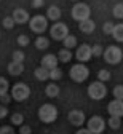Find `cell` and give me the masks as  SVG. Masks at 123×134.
<instances>
[{
    "instance_id": "6da1fadb",
    "label": "cell",
    "mask_w": 123,
    "mask_h": 134,
    "mask_svg": "<svg viewBox=\"0 0 123 134\" xmlns=\"http://www.w3.org/2000/svg\"><path fill=\"white\" fill-rule=\"evenodd\" d=\"M39 118H40L42 123H46V125L55 123L56 118H58V109L53 104H43V105H40V109H39Z\"/></svg>"
},
{
    "instance_id": "7a4b0ae2",
    "label": "cell",
    "mask_w": 123,
    "mask_h": 134,
    "mask_svg": "<svg viewBox=\"0 0 123 134\" xmlns=\"http://www.w3.org/2000/svg\"><path fill=\"white\" fill-rule=\"evenodd\" d=\"M69 75H70V78H72L75 83H83L88 77H90V69H88L85 64L78 62V64H74L72 67H70Z\"/></svg>"
},
{
    "instance_id": "3957f363",
    "label": "cell",
    "mask_w": 123,
    "mask_h": 134,
    "mask_svg": "<svg viewBox=\"0 0 123 134\" xmlns=\"http://www.w3.org/2000/svg\"><path fill=\"white\" fill-rule=\"evenodd\" d=\"M10 94L13 97V100H18V102H23L30 96V88L26 85V83L19 81V83H14L10 90Z\"/></svg>"
},
{
    "instance_id": "277c9868",
    "label": "cell",
    "mask_w": 123,
    "mask_h": 134,
    "mask_svg": "<svg viewBox=\"0 0 123 134\" xmlns=\"http://www.w3.org/2000/svg\"><path fill=\"white\" fill-rule=\"evenodd\" d=\"M72 18L78 23L82 21H86V19H90V16H91V8L90 5H86L83 2H77L74 7H72Z\"/></svg>"
},
{
    "instance_id": "5b68a950",
    "label": "cell",
    "mask_w": 123,
    "mask_h": 134,
    "mask_svg": "<svg viewBox=\"0 0 123 134\" xmlns=\"http://www.w3.org/2000/svg\"><path fill=\"white\" fill-rule=\"evenodd\" d=\"M104 61L107 62V64H112V65H115V64H118L120 61H121V58H123V51L117 46V45H109L107 48L104 49Z\"/></svg>"
},
{
    "instance_id": "8992f818",
    "label": "cell",
    "mask_w": 123,
    "mask_h": 134,
    "mask_svg": "<svg viewBox=\"0 0 123 134\" xmlns=\"http://www.w3.org/2000/svg\"><path fill=\"white\" fill-rule=\"evenodd\" d=\"M88 96L93 100H102L107 96V88H105V85L102 81H93L88 86Z\"/></svg>"
},
{
    "instance_id": "52a82bcc",
    "label": "cell",
    "mask_w": 123,
    "mask_h": 134,
    "mask_svg": "<svg viewBox=\"0 0 123 134\" xmlns=\"http://www.w3.org/2000/svg\"><path fill=\"white\" fill-rule=\"evenodd\" d=\"M69 35V27H67V24H64V23H55L51 27H50V37L53 38V40H56V42H64L66 40V37Z\"/></svg>"
},
{
    "instance_id": "ba28073f",
    "label": "cell",
    "mask_w": 123,
    "mask_h": 134,
    "mask_svg": "<svg viewBox=\"0 0 123 134\" xmlns=\"http://www.w3.org/2000/svg\"><path fill=\"white\" fill-rule=\"evenodd\" d=\"M86 129L91 134H102L105 129V120L99 115H93L91 118H88L86 121Z\"/></svg>"
},
{
    "instance_id": "9c48e42d",
    "label": "cell",
    "mask_w": 123,
    "mask_h": 134,
    "mask_svg": "<svg viewBox=\"0 0 123 134\" xmlns=\"http://www.w3.org/2000/svg\"><path fill=\"white\" fill-rule=\"evenodd\" d=\"M29 27L35 34H43L48 29V18H45V16H42V14H35L29 21Z\"/></svg>"
},
{
    "instance_id": "30bf717a",
    "label": "cell",
    "mask_w": 123,
    "mask_h": 134,
    "mask_svg": "<svg viewBox=\"0 0 123 134\" xmlns=\"http://www.w3.org/2000/svg\"><path fill=\"white\" fill-rule=\"evenodd\" d=\"M75 58L78 62H88L91 58H93V48L88 45V43H82L78 48H77V51H75Z\"/></svg>"
},
{
    "instance_id": "8fae6325",
    "label": "cell",
    "mask_w": 123,
    "mask_h": 134,
    "mask_svg": "<svg viewBox=\"0 0 123 134\" xmlns=\"http://www.w3.org/2000/svg\"><path fill=\"white\" fill-rule=\"evenodd\" d=\"M67 120L70 121V125H74V126H83L85 121H86V116L82 110L78 109H74V110H70L69 115H67Z\"/></svg>"
},
{
    "instance_id": "7c38bea8",
    "label": "cell",
    "mask_w": 123,
    "mask_h": 134,
    "mask_svg": "<svg viewBox=\"0 0 123 134\" xmlns=\"http://www.w3.org/2000/svg\"><path fill=\"white\" fill-rule=\"evenodd\" d=\"M107 113L110 116H118V118H121L123 116V100H110L109 105H107Z\"/></svg>"
},
{
    "instance_id": "4fadbf2b",
    "label": "cell",
    "mask_w": 123,
    "mask_h": 134,
    "mask_svg": "<svg viewBox=\"0 0 123 134\" xmlns=\"http://www.w3.org/2000/svg\"><path fill=\"white\" fill-rule=\"evenodd\" d=\"M11 18L14 19V23H16V24H26V23H29V21H30L29 13H27L24 8H16V10L13 11V14H11Z\"/></svg>"
},
{
    "instance_id": "5bb4252c",
    "label": "cell",
    "mask_w": 123,
    "mask_h": 134,
    "mask_svg": "<svg viewBox=\"0 0 123 134\" xmlns=\"http://www.w3.org/2000/svg\"><path fill=\"white\" fill-rule=\"evenodd\" d=\"M40 62H42V67H45V69H48V70H53V69L58 67L59 59H58L56 54H45Z\"/></svg>"
},
{
    "instance_id": "9a60e30c",
    "label": "cell",
    "mask_w": 123,
    "mask_h": 134,
    "mask_svg": "<svg viewBox=\"0 0 123 134\" xmlns=\"http://www.w3.org/2000/svg\"><path fill=\"white\" fill-rule=\"evenodd\" d=\"M8 74L10 75H13V77H19L23 72H24V64L23 62H14V61H11L10 64H8Z\"/></svg>"
},
{
    "instance_id": "2e32d148",
    "label": "cell",
    "mask_w": 123,
    "mask_h": 134,
    "mask_svg": "<svg viewBox=\"0 0 123 134\" xmlns=\"http://www.w3.org/2000/svg\"><path fill=\"white\" fill-rule=\"evenodd\" d=\"M78 29H80V32H83V34H93L94 29H96V23L90 18V19H86V21H82V23L78 24Z\"/></svg>"
},
{
    "instance_id": "e0dca14e",
    "label": "cell",
    "mask_w": 123,
    "mask_h": 134,
    "mask_svg": "<svg viewBox=\"0 0 123 134\" xmlns=\"http://www.w3.org/2000/svg\"><path fill=\"white\" fill-rule=\"evenodd\" d=\"M61 10H59V7H56V5H51V7H48V10H46V18L50 19V21H55V23H58L59 21V18H61Z\"/></svg>"
},
{
    "instance_id": "ac0fdd59",
    "label": "cell",
    "mask_w": 123,
    "mask_h": 134,
    "mask_svg": "<svg viewBox=\"0 0 123 134\" xmlns=\"http://www.w3.org/2000/svg\"><path fill=\"white\" fill-rule=\"evenodd\" d=\"M72 58H74L72 51H70V49H67V48H62V49H59V51H58V59H59V62L67 64V62L72 61Z\"/></svg>"
},
{
    "instance_id": "d6986e66",
    "label": "cell",
    "mask_w": 123,
    "mask_h": 134,
    "mask_svg": "<svg viewBox=\"0 0 123 134\" xmlns=\"http://www.w3.org/2000/svg\"><path fill=\"white\" fill-rule=\"evenodd\" d=\"M34 75H35V78H37L39 81H45V80L50 78V70L40 65V67H37V69L34 70Z\"/></svg>"
},
{
    "instance_id": "ffe728a7",
    "label": "cell",
    "mask_w": 123,
    "mask_h": 134,
    "mask_svg": "<svg viewBox=\"0 0 123 134\" xmlns=\"http://www.w3.org/2000/svg\"><path fill=\"white\" fill-rule=\"evenodd\" d=\"M59 86L56 85L55 81L53 83H50V85H46V88H45V94L48 96V97H58L59 96Z\"/></svg>"
},
{
    "instance_id": "44dd1931",
    "label": "cell",
    "mask_w": 123,
    "mask_h": 134,
    "mask_svg": "<svg viewBox=\"0 0 123 134\" xmlns=\"http://www.w3.org/2000/svg\"><path fill=\"white\" fill-rule=\"evenodd\" d=\"M62 43H64V48L72 49V48H75V46H77V37H75V35H72V34H69V35L66 37V40H64Z\"/></svg>"
},
{
    "instance_id": "7402d4cb",
    "label": "cell",
    "mask_w": 123,
    "mask_h": 134,
    "mask_svg": "<svg viewBox=\"0 0 123 134\" xmlns=\"http://www.w3.org/2000/svg\"><path fill=\"white\" fill-rule=\"evenodd\" d=\"M50 46V40L46 37H37L35 38V48L37 49H48Z\"/></svg>"
},
{
    "instance_id": "603a6c76",
    "label": "cell",
    "mask_w": 123,
    "mask_h": 134,
    "mask_svg": "<svg viewBox=\"0 0 123 134\" xmlns=\"http://www.w3.org/2000/svg\"><path fill=\"white\" fill-rule=\"evenodd\" d=\"M112 37L115 38V42H120V43L123 42V24H115Z\"/></svg>"
},
{
    "instance_id": "cb8c5ba5",
    "label": "cell",
    "mask_w": 123,
    "mask_h": 134,
    "mask_svg": "<svg viewBox=\"0 0 123 134\" xmlns=\"http://www.w3.org/2000/svg\"><path fill=\"white\" fill-rule=\"evenodd\" d=\"M10 120H11V125L13 126H19L21 128L24 125V115L23 113H13Z\"/></svg>"
},
{
    "instance_id": "d4e9b609",
    "label": "cell",
    "mask_w": 123,
    "mask_h": 134,
    "mask_svg": "<svg viewBox=\"0 0 123 134\" xmlns=\"http://www.w3.org/2000/svg\"><path fill=\"white\" fill-rule=\"evenodd\" d=\"M10 90H11V88H10L8 80H7V78H3V77H0V96L8 94V91H10Z\"/></svg>"
},
{
    "instance_id": "484cf974",
    "label": "cell",
    "mask_w": 123,
    "mask_h": 134,
    "mask_svg": "<svg viewBox=\"0 0 123 134\" xmlns=\"http://www.w3.org/2000/svg\"><path fill=\"white\" fill-rule=\"evenodd\" d=\"M107 125H109L110 129H118L121 126V118H118V116H109Z\"/></svg>"
},
{
    "instance_id": "4316f807",
    "label": "cell",
    "mask_w": 123,
    "mask_h": 134,
    "mask_svg": "<svg viewBox=\"0 0 123 134\" xmlns=\"http://www.w3.org/2000/svg\"><path fill=\"white\" fill-rule=\"evenodd\" d=\"M110 77H112V74L109 72V70H105V69H101L99 72H98V81H109L110 80Z\"/></svg>"
},
{
    "instance_id": "83f0119b",
    "label": "cell",
    "mask_w": 123,
    "mask_h": 134,
    "mask_svg": "<svg viewBox=\"0 0 123 134\" xmlns=\"http://www.w3.org/2000/svg\"><path fill=\"white\" fill-rule=\"evenodd\" d=\"M112 14L115 16L117 19H123V3H117L114 8H112Z\"/></svg>"
},
{
    "instance_id": "f1b7e54d",
    "label": "cell",
    "mask_w": 123,
    "mask_h": 134,
    "mask_svg": "<svg viewBox=\"0 0 123 134\" xmlns=\"http://www.w3.org/2000/svg\"><path fill=\"white\" fill-rule=\"evenodd\" d=\"M11 59L14 62H24L26 54H24V51H21V49H16V51H13V54H11Z\"/></svg>"
},
{
    "instance_id": "f546056e",
    "label": "cell",
    "mask_w": 123,
    "mask_h": 134,
    "mask_svg": "<svg viewBox=\"0 0 123 134\" xmlns=\"http://www.w3.org/2000/svg\"><path fill=\"white\" fill-rule=\"evenodd\" d=\"M61 78H62V70L59 69V67H56V69L50 70V80L58 81V80H61Z\"/></svg>"
},
{
    "instance_id": "4dcf8cb0",
    "label": "cell",
    "mask_w": 123,
    "mask_h": 134,
    "mask_svg": "<svg viewBox=\"0 0 123 134\" xmlns=\"http://www.w3.org/2000/svg\"><path fill=\"white\" fill-rule=\"evenodd\" d=\"M112 94L117 100H123V85H117L112 90Z\"/></svg>"
},
{
    "instance_id": "1f68e13d",
    "label": "cell",
    "mask_w": 123,
    "mask_h": 134,
    "mask_svg": "<svg viewBox=\"0 0 123 134\" xmlns=\"http://www.w3.org/2000/svg\"><path fill=\"white\" fill-rule=\"evenodd\" d=\"M114 29H115V24L110 23V21L104 23V26H102V32L105 34V35H112V34H114Z\"/></svg>"
},
{
    "instance_id": "d6a6232c",
    "label": "cell",
    "mask_w": 123,
    "mask_h": 134,
    "mask_svg": "<svg viewBox=\"0 0 123 134\" xmlns=\"http://www.w3.org/2000/svg\"><path fill=\"white\" fill-rule=\"evenodd\" d=\"M16 42H18V45H19V46H23V48H24V46H29L30 38H29L27 35H24V34H21V35L16 38Z\"/></svg>"
},
{
    "instance_id": "836d02e7",
    "label": "cell",
    "mask_w": 123,
    "mask_h": 134,
    "mask_svg": "<svg viewBox=\"0 0 123 134\" xmlns=\"http://www.w3.org/2000/svg\"><path fill=\"white\" fill-rule=\"evenodd\" d=\"M91 48H93V56H94V58H99V56H104V48H102V45H99V43H96V45H93Z\"/></svg>"
},
{
    "instance_id": "e575fe53",
    "label": "cell",
    "mask_w": 123,
    "mask_h": 134,
    "mask_svg": "<svg viewBox=\"0 0 123 134\" xmlns=\"http://www.w3.org/2000/svg\"><path fill=\"white\" fill-rule=\"evenodd\" d=\"M2 24H3V27H5V29H8V30H10V29H13V27H14V24H16V23H14V19L11 18V16H7V18H3Z\"/></svg>"
},
{
    "instance_id": "d590c367",
    "label": "cell",
    "mask_w": 123,
    "mask_h": 134,
    "mask_svg": "<svg viewBox=\"0 0 123 134\" xmlns=\"http://www.w3.org/2000/svg\"><path fill=\"white\" fill-rule=\"evenodd\" d=\"M11 100H13V97H11L10 93H8V94H3V96H0V104H2V105H8Z\"/></svg>"
},
{
    "instance_id": "8d00e7d4",
    "label": "cell",
    "mask_w": 123,
    "mask_h": 134,
    "mask_svg": "<svg viewBox=\"0 0 123 134\" xmlns=\"http://www.w3.org/2000/svg\"><path fill=\"white\" fill-rule=\"evenodd\" d=\"M0 134H16L13 126H2L0 128Z\"/></svg>"
},
{
    "instance_id": "74e56055",
    "label": "cell",
    "mask_w": 123,
    "mask_h": 134,
    "mask_svg": "<svg viewBox=\"0 0 123 134\" xmlns=\"http://www.w3.org/2000/svg\"><path fill=\"white\" fill-rule=\"evenodd\" d=\"M19 134H32V128L29 125H23L19 128Z\"/></svg>"
},
{
    "instance_id": "f35d334b",
    "label": "cell",
    "mask_w": 123,
    "mask_h": 134,
    "mask_svg": "<svg viewBox=\"0 0 123 134\" xmlns=\"http://www.w3.org/2000/svg\"><path fill=\"white\" fill-rule=\"evenodd\" d=\"M8 113H10V112H8V109H7V105H2V104H0V120H3Z\"/></svg>"
},
{
    "instance_id": "ab89813d",
    "label": "cell",
    "mask_w": 123,
    "mask_h": 134,
    "mask_svg": "<svg viewBox=\"0 0 123 134\" xmlns=\"http://www.w3.org/2000/svg\"><path fill=\"white\" fill-rule=\"evenodd\" d=\"M45 0H32V8H42Z\"/></svg>"
},
{
    "instance_id": "60d3db41",
    "label": "cell",
    "mask_w": 123,
    "mask_h": 134,
    "mask_svg": "<svg viewBox=\"0 0 123 134\" xmlns=\"http://www.w3.org/2000/svg\"><path fill=\"white\" fill-rule=\"evenodd\" d=\"M75 134H91L90 131H88L86 128H80V129H77V132Z\"/></svg>"
},
{
    "instance_id": "b9f144b4",
    "label": "cell",
    "mask_w": 123,
    "mask_h": 134,
    "mask_svg": "<svg viewBox=\"0 0 123 134\" xmlns=\"http://www.w3.org/2000/svg\"><path fill=\"white\" fill-rule=\"evenodd\" d=\"M72 2H77V0H72Z\"/></svg>"
},
{
    "instance_id": "7bdbcfd3",
    "label": "cell",
    "mask_w": 123,
    "mask_h": 134,
    "mask_svg": "<svg viewBox=\"0 0 123 134\" xmlns=\"http://www.w3.org/2000/svg\"><path fill=\"white\" fill-rule=\"evenodd\" d=\"M0 37H2V34H0Z\"/></svg>"
}]
</instances>
